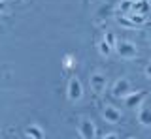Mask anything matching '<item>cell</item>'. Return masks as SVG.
<instances>
[{
  "mask_svg": "<svg viewBox=\"0 0 151 139\" xmlns=\"http://www.w3.org/2000/svg\"><path fill=\"white\" fill-rule=\"evenodd\" d=\"M115 53L119 55L121 58L130 60V58L138 57V47H136V43H134V41H130V40H117Z\"/></svg>",
  "mask_w": 151,
  "mask_h": 139,
  "instance_id": "6da1fadb",
  "label": "cell"
},
{
  "mask_svg": "<svg viewBox=\"0 0 151 139\" xmlns=\"http://www.w3.org/2000/svg\"><path fill=\"white\" fill-rule=\"evenodd\" d=\"M89 85H91L93 92L102 94V92L108 89V75L104 72H100V70H94L91 75H89Z\"/></svg>",
  "mask_w": 151,
  "mask_h": 139,
  "instance_id": "7a4b0ae2",
  "label": "cell"
},
{
  "mask_svg": "<svg viewBox=\"0 0 151 139\" xmlns=\"http://www.w3.org/2000/svg\"><path fill=\"white\" fill-rule=\"evenodd\" d=\"M66 96H68L70 101H79L83 98V85L79 81V77L72 75L68 79V85H66Z\"/></svg>",
  "mask_w": 151,
  "mask_h": 139,
  "instance_id": "3957f363",
  "label": "cell"
},
{
  "mask_svg": "<svg viewBox=\"0 0 151 139\" xmlns=\"http://www.w3.org/2000/svg\"><path fill=\"white\" fill-rule=\"evenodd\" d=\"M78 132H79V135H81V139H94L96 137V126H94V122L87 117L79 118Z\"/></svg>",
  "mask_w": 151,
  "mask_h": 139,
  "instance_id": "277c9868",
  "label": "cell"
},
{
  "mask_svg": "<svg viewBox=\"0 0 151 139\" xmlns=\"http://www.w3.org/2000/svg\"><path fill=\"white\" fill-rule=\"evenodd\" d=\"M110 90H111V96H113V98H125L129 92H132V89H130V81L125 79V77H121V79H117V81L111 85Z\"/></svg>",
  "mask_w": 151,
  "mask_h": 139,
  "instance_id": "5b68a950",
  "label": "cell"
},
{
  "mask_svg": "<svg viewBox=\"0 0 151 139\" xmlns=\"http://www.w3.org/2000/svg\"><path fill=\"white\" fill-rule=\"evenodd\" d=\"M145 98H147V92L145 90H132L123 98V101H125L127 107H140L145 101Z\"/></svg>",
  "mask_w": 151,
  "mask_h": 139,
  "instance_id": "8992f818",
  "label": "cell"
},
{
  "mask_svg": "<svg viewBox=\"0 0 151 139\" xmlns=\"http://www.w3.org/2000/svg\"><path fill=\"white\" fill-rule=\"evenodd\" d=\"M102 118L106 120L108 124H119L123 120V113L117 107H113V105H106V107L102 109Z\"/></svg>",
  "mask_w": 151,
  "mask_h": 139,
  "instance_id": "52a82bcc",
  "label": "cell"
},
{
  "mask_svg": "<svg viewBox=\"0 0 151 139\" xmlns=\"http://www.w3.org/2000/svg\"><path fill=\"white\" fill-rule=\"evenodd\" d=\"M138 122L142 124V126H145V128L151 126V105H145V104L140 105V109H138Z\"/></svg>",
  "mask_w": 151,
  "mask_h": 139,
  "instance_id": "ba28073f",
  "label": "cell"
},
{
  "mask_svg": "<svg viewBox=\"0 0 151 139\" xmlns=\"http://www.w3.org/2000/svg\"><path fill=\"white\" fill-rule=\"evenodd\" d=\"M25 133H27L28 139H44V130H42V126H38V124H30V126H27Z\"/></svg>",
  "mask_w": 151,
  "mask_h": 139,
  "instance_id": "9c48e42d",
  "label": "cell"
},
{
  "mask_svg": "<svg viewBox=\"0 0 151 139\" xmlns=\"http://www.w3.org/2000/svg\"><path fill=\"white\" fill-rule=\"evenodd\" d=\"M98 53H100L102 57H110V55L113 53V47H111V45L102 38L100 41H98Z\"/></svg>",
  "mask_w": 151,
  "mask_h": 139,
  "instance_id": "30bf717a",
  "label": "cell"
},
{
  "mask_svg": "<svg viewBox=\"0 0 151 139\" xmlns=\"http://www.w3.org/2000/svg\"><path fill=\"white\" fill-rule=\"evenodd\" d=\"M147 10H149L147 0H138V2H134V6H132V11H134V13H142V15H145Z\"/></svg>",
  "mask_w": 151,
  "mask_h": 139,
  "instance_id": "8fae6325",
  "label": "cell"
},
{
  "mask_svg": "<svg viewBox=\"0 0 151 139\" xmlns=\"http://www.w3.org/2000/svg\"><path fill=\"white\" fill-rule=\"evenodd\" d=\"M132 6H134V2L132 0H123L119 4V10H121V15H127V13L132 11Z\"/></svg>",
  "mask_w": 151,
  "mask_h": 139,
  "instance_id": "7c38bea8",
  "label": "cell"
},
{
  "mask_svg": "<svg viewBox=\"0 0 151 139\" xmlns=\"http://www.w3.org/2000/svg\"><path fill=\"white\" fill-rule=\"evenodd\" d=\"M104 40H106L108 43H110L111 47H113V51H115V45H117V38H115V34H113V32H106V34H104Z\"/></svg>",
  "mask_w": 151,
  "mask_h": 139,
  "instance_id": "4fadbf2b",
  "label": "cell"
},
{
  "mask_svg": "<svg viewBox=\"0 0 151 139\" xmlns=\"http://www.w3.org/2000/svg\"><path fill=\"white\" fill-rule=\"evenodd\" d=\"M74 64H76L74 57H72V55H66V57H64V68H72Z\"/></svg>",
  "mask_w": 151,
  "mask_h": 139,
  "instance_id": "5bb4252c",
  "label": "cell"
},
{
  "mask_svg": "<svg viewBox=\"0 0 151 139\" xmlns=\"http://www.w3.org/2000/svg\"><path fill=\"white\" fill-rule=\"evenodd\" d=\"M102 139H119V133L110 132V133H106V135H102Z\"/></svg>",
  "mask_w": 151,
  "mask_h": 139,
  "instance_id": "9a60e30c",
  "label": "cell"
},
{
  "mask_svg": "<svg viewBox=\"0 0 151 139\" xmlns=\"http://www.w3.org/2000/svg\"><path fill=\"white\" fill-rule=\"evenodd\" d=\"M144 75H145V77H147V79L151 81V62H149V64H147V66H145V68H144Z\"/></svg>",
  "mask_w": 151,
  "mask_h": 139,
  "instance_id": "2e32d148",
  "label": "cell"
},
{
  "mask_svg": "<svg viewBox=\"0 0 151 139\" xmlns=\"http://www.w3.org/2000/svg\"><path fill=\"white\" fill-rule=\"evenodd\" d=\"M0 11H4V2H0Z\"/></svg>",
  "mask_w": 151,
  "mask_h": 139,
  "instance_id": "e0dca14e",
  "label": "cell"
},
{
  "mask_svg": "<svg viewBox=\"0 0 151 139\" xmlns=\"http://www.w3.org/2000/svg\"><path fill=\"white\" fill-rule=\"evenodd\" d=\"M0 2H4V0H0Z\"/></svg>",
  "mask_w": 151,
  "mask_h": 139,
  "instance_id": "ac0fdd59",
  "label": "cell"
},
{
  "mask_svg": "<svg viewBox=\"0 0 151 139\" xmlns=\"http://www.w3.org/2000/svg\"><path fill=\"white\" fill-rule=\"evenodd\" d=\"M17 2H21V0H17Z\"/></svg>",
  "mask_w": 151,
  "mask_h": 139,
  "instance_id": "d6986e66",
  "label": "cell"
},
{
  "mask_svg": "<svg viewBox=\"0 0 151 139\" xmlns=\"http://www.w3.org/2000/svg\"><path fill=\"white\" fill-rule=\"evenodd\" d=\"M149 45H151V41H149Z\"/></svg>",
  "mask_w": 151,
  "mask_h": 139,
  "instance_id": "ffe728a7",
  "label": "cell"
}]
</instances>
